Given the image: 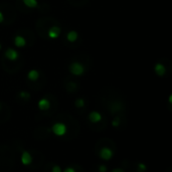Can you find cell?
I'll return each instance as SVG.
<instances>
[{"mask_svg":"<svg viewBox=\"0 0 172 172\" xmlns=\"http://www.w3.org/2000/svg\"><path fill=\"white\" fill-rule=\"evenodd\" d=\"M89 120H90L92 123H98V122L102 120V115L99 112L94 111V112L90 113V115H89Z\"/></svg>","mask_w":172,"mask_h":172,"instance_id":"obj_6","label":"cell"},{"mask_svg":"<svg viewBox=\"0 0 172 172\" xmlns=\"http://www.w3.org/2000/svg\"><path fill=\"white\" fill-rule=\"evenodd\" d=\"M99 171L100 172H106L107 171V166L105 164H101L99 166Z\"/></svg>","mask_w":172,"mask_h":172,"instance_id":"obj_19","label":"cell"},{"mask_svg":"<svg viewBox=\"0 0 172 172\" xmlns=\"http://www.w3.org/2000/svg\"><path fill=\"white\" fill-rule=\"evenodd\" d=\"M60 34V29L57 26H52L48 30V36L51 38H57Z\"/></svg>","mask_w":172,"mask_h":172,"instance_id":"obj_8","label":"cell"},{"mask_svg":"<svg viewBox=\"0 0 172 172\" xmlns=\"http://www.w3.org/2000/svg\"><path fill=\"white\" fill-rule=\"evenodd\" d=\"M70 71L74 76H82L85 71V68L80 63H74L70 66Z\"/></svg>","mask_w":172,"mask_h":172,"instance_id":"obj_2","label":"cell"},{"mask_svg":"<svg viewBox=\"0 0 172 172\" xmlns=\"http://www.w3.org/2000/svg\"><path fill=\"white\" fill-rule=\"evenodd\" d=\"M63 172H76V170H74L73 167H68V168H66Z\"/></svg>","mask_w":172,"mask_h":172,"instance_id":"obj_20","label":"cell"},{"mask_svg":"<svg viewBox=\"0 0 172 172\" xmlns=\"http://www.w3.org/2000/svg\"><path fill=\"white\" fill-rule=\"evenodd\" d=\"M19 96H20V98L25 99V100H27V99H29V98H30V95H29L28 93H26V92H20Z\"/></svg>","mask_w":172,"mask_h":172,"instance_id":"obj_16","label":"cell"},{"mask_svg":"<svg viewBox=\"0 0 172 172\" xmlns=\"http://www.w3.org/2000/svg\"><path fill=\"white\" fill-rule=\"evenodd\" d=\"M74 104H76V107L77 108H83L85 106V101L83 99H77Z\"/></svg>","mask_w":172,"mask_h":172,"instance_id":"obj_14","label":"cell"},{"mask_svg":"<svg viewBox=\"0 0 172 172\" xmlns=\"http://www.w3.org/2000/svg\"><path fill=\"white\" fill-rule=\"evenodd\" d=\"M14 43L17 48H22V46L25 45L26 40L22 36H20V35H17V36H15V38H14Z\"/></svg>","mask_w":172,"mask_h":172,"instance_id":"obj_10","label":"cell"},{"mask_svg":"<svg viewBox=\"0 0 172 172\" xmlns=\"http://www.w3.org/2000/svg\"><path fill=\"white\" fill-rule=\"evenodd\" d=\"M0 48H1V45H0Z\"/></svg>","mask_w":172,"mask_h":172,"instance_id":"obj_23","label":"cell"},{"mask_svg":"<svg viewBox=\"0 0 172 172\" xmlns=\"http://www.w3.org/2000/svg\"><path fill=\"white\" fill-rule=\"evenodd\" d=\"M21 162L23 165H29L31 164L32 162V156L29 152L27 151H23L21 154Z\"/></svg>","mask_w":172,"mask_h":172,"instance_id":"obj_4","label":"cell"},{"mask_svg":"<svg viewBox=\"0 0 172 172\" xmlns=\"http://www.w3.org/2000/svg\"><path fill=\"white\" fill-rule=\"evenodd\" d=\"M27 77H28L30 81H36L38 77H39V73L35 70H31L28 73V74H27Z\"/></svg>","mask_w":172,"mask_h":172,"instance_id":"obj_11","label":"cell"},{"mask_svg":"<svg viewBox=\"0 0 172 172\" xmlns=\"http://www.w3.org/2000/svg\"><path fill=\"white\" fill-rule=\"evenodd\" d=\"M23 3L26 5L27 7H30V8H34L37 6V2L36 0H22Z\"/></svg>","mask_w":172,"mask_h":172,"instance_id":"obj_13","label":"cell"},{"mask_svg":"<svg viewBox=\"0 0 172 172\" xmlns=\"http://www.w3.org/2000/svg\"><path fill=\"white\" fill-rule=\"evenodd\" d=\"M51 172H63V171H62V168H60L59 165H54V167H52Z\"/></svg>","mask_w":172,"mask_h":172,"instance_id":"obj_18","label":"cell"},{"mask_svg":"<svg viewBox=\"0 0 172 172\" xmlns=\"http://www.w3.org/2000/svg\"><path fill=\"white\" fill-rule=\"evenodd\" d=\"M49 107H51V103L48 99H41L39 102H38V108L42 111L48 110Z\"/></svg>","mask_w":172,"mask_h":172,"instance_id":"obj_7","label":"cell"},{"mask_svg":"<svg viewBox=\"0 0 172 172\" xmlns=\"http://www.w3.org/2000/svg\"><path fill=\"white\" fill-rule=\"evenodd\" d=\"M112 125L114 127H118L119 125H120V120H119V118H115L112 122Z\"/></svg>","mask_w":172,"mask_h":172,"instance_id":"obj_17","label":"cell"},{"mask_svg":"<svg viewBox=\"0 0 172 172\" xmlns=\"http://www.w3.org/2000/svg\"><path fill=\"white\" fill-rule=\"evenodd\" d=\"M5 57H6L7 60H17L18 57V54L15 49L13 48H8L6 51H5Z\"/></svg>","mask_w":172,"mask_h":172,"instance_id":"obj_5","label":"cell"},{"mask_svg":"<svg viewBox=\"0 0 172 172\" xmlns=\"http://www.w3.org/2000/svg\"><path fill=\"white\" fill-rule=\"evenodd\" d=\"M52 133L57 136H63L66 133V126L63 123H55L51 127Z\"/></svg>","mask_w":172,"mask_h":172,"instance_id":"obj_1","label":"cell"},{"mask_svg":"<svg viewBox=\"0 0 172 172\" xmlns=\"http://www.w3.org/2000/svg\"><path fill=\"white\" fill-rule=\"evenodd\" d=\"M114 155V152L112 149H110L109 147H103L100 151V156L103 160H110L112 159Z\"/></svg>","mask_w":172,"mask_h":172,"instance_id":"obj_3","label":"cell"},{"mask_svg":"<svg viewBox=\"0 0 172 172\" xmlns=\"http://www.w3.org/2000/svg\"><path fill=\"white\" fill-rule=\"evenodd\" d=\"M154 70H155V73H156L158 76H160V77H162V76H164L165 74V66L161 65V63H156V66H155V68H154Z\"/></svg>","mask_w":172,"mask_h":172,"instance_id":"obj_9","label":"cell"},{"mask_svg":"<svg viewBox=\"0 0 172 172\" xmlns=\"http://www.w3.org/2000/svg\"><path fill=\"white\" fill-rule=\"evenodd\" d=\"M111 172H125L123 169H121V168H116V169H113Z\"/></svg>","mask_w":172,"mask_h":172,"instance_id":"obj_21","label":"cell"},{"mask_svg":"<svg viewBox=\"0 0 172 172\" xmlns=\"http://www.w3.org/2000/svg\"><path fill=\"white\" fill-rule=\"evenodd\" d=\"M138 166V172H145L147 169V166L144 163H139L137 165Z\"/></svg>","mask_w":172,"mask_h":172,"instance_id":"obj_15","label":"cell"},{"mask_svg":"<svg viewBox=\"0 0 172 172\" xmlns=\"http://www.w3.org/2000/svg\"><path fill=\"white\" fill-rule=\"evenodd\" d=\"M2 21H3V14L0 12V22H2Z\"/></svg>","mask_w":172,"mask_h":172,"instance_id":"obj_22","label":"cell"},{"mask_svg":"<svg viewBox=\"0 0 172 172\" xmlns=\"http://www.w3.org/2000/svg\"><path fill=\"white\" fill-rule=\"evenodd\" d=\"M66 37H68V40L71 41V42H74V41L77 40V32L76 31H70L68 33V35H66Z\"/></svg>","mask_w":172,"mask_h":172,"instance_id":"obj_12","label":"cell"}]
</instances>
